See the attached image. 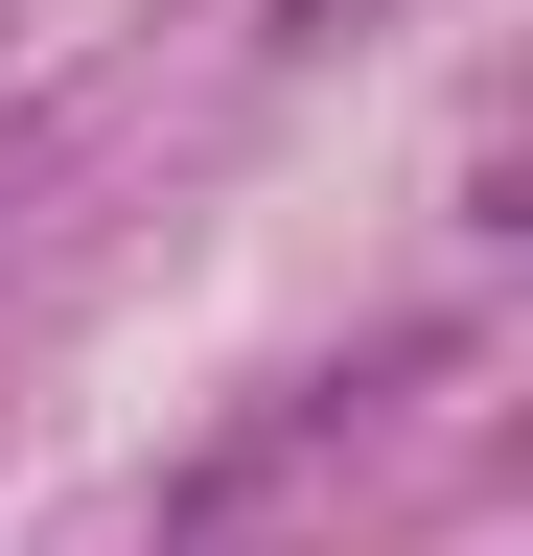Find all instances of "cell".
Wrapping results in <instances>:
<instances>
[{
	"mask_svg": "<svg viewBox=\"0 0 533 556\" xmlns=\"http://www.w3.org/2000/svg\"><path fill=\"white\" fill-rule=\"evenodd\" d=\"M348 417H371L348 371H302L279 417H232V441H210V464H186V486H163V556H210V533H255V510H279V486H302L325 441H348Z\"/></svg>",
	"mask_w": 533,
	"mask_h": 556,
	"instance_id": "1",
	"label": "cell"
}]
</instances>
